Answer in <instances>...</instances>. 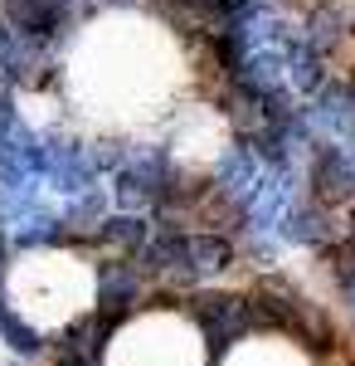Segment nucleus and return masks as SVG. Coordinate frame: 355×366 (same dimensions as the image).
I'll return each mask as SVG.
<instances>
[{
  "mask_svg": "<svg viewBox=\"0 0 355 366\" xmlns=\"http://www.w3.org/2000/svg\"><path fill=\"white\" fill-rule=\"evenodd\" d=\"M312 181H317V196L326 200V205L355 200V162L341 152V147H321V152H317V171H312Z\"/></svg>",
  "mask_w": 355,
  "mask_h": 366,
  "instance_id": "nucleus-2",
  "label": "nucleus"
},
{
  "mask_svg": "<svg viewBox=\"0 0 355 366\" xmlns=\"http://www.w3.org/2000/svg\"><path fill=\"white\" fill-rule=\"evenodd\" d=\"M195 317L210 332V352H224L229 342L248 327V298H224V293H200L195 298Z\"/></svg>",
  "mask_w": 355,
  "mask_h": 366,
  "instance_id": "nucleus-1",
  "label": "nucleus"
},
{
  "mask_svg": "<svg viewBox=\"0 0 355 366\" xmlns=\"http://www.w3.org/2000/svg\"><path fill=\"white\" fill-rule=\"evenodd\" d=\"M346 293H351V312H355V279H351V283H346Z\"/></svg>",
  "mask_w": 355,
  "mask_h": 366,
  "instance_id": "nucleus-10",
  "label": "nucleus"
},
{
  "mask_svg": "<svg viewBox=\"0 0 355 366\" xmlns=\"http://www.w3.org/2000/svg\"><path fill=\"white\" fill-rule=\"evenodd\" d=\"M54 366H98L88 352H78V347H58V357H54Z\"/></svg>",
  "mask_w": 355,
  "mask_h": 366,
  "instance_id": "nucleus-9",
  "label": "nucleus"
},
{
  "mask_svg": "<svg viewBox=\"0 0 355 366\" xmlns=\"http://www.w3.org/2000/svg\"><path fill=\"white\" fill-rule=\"evenodd\" d=\"M317 117H321V127L341 132L346 142H355V93L351 88H326L321 103H317Z\"/></svg>",
  "mask_w": 355,
  "mask_h": 366,
  "instance_id": "nucleus-5",
  "label": "nucleus"
},
{
  "mask_svg": "<svg viewBox=\"0 0 355 366\" xmlns=\"http://www.w3.org/2000/svg\"><path fill=\"white\" fill-rule=\"evenodd\" d=\"M215 181H219V191H229V196H244V200L258 191V167H253L248 147H229V152L219 157Z\"/></svg>",
  "mask_w": 355,
  "mask_h": 366,
  "instance_id": "nucleus-4",
  "label": "nucleus"
},
{
  "mask_svg": "<svg viewBox=\"0 0 355 366\" xmlns=\"http://www.w3.org/2000/svg\"><path fill=\"white\" fill-rule=\"evenodd\" d=\"M0 332H5V342H10V347H15L20 357H34V352L44 347V337H39L34 327H25V322H20L15 312L5 308V303H0Z\"/></svg>",
  "mask_w": 355,
  "mask_h": 366,
  "instance_id": "nucleus-6",
  "label": "nucleus"
},
{
  "mask_svg": "<svg viewBox=\"0 0 355 366\" xmlns=\"http://www.w3.org/2000/svg\"><path fill=\"white\" fill-rule=\"evenodd\" d=\"M103 239L108 244H122V249H132L146 239V225H141L137 215H117V220H103Z\"/></svg>",
  "mask_w": 355,
  "mask_h": 366,
  "instance_id": "nucleus-7",
  "label": "nucleus"
},
{
  "mask_svg": "<svg viewBox=\"0 0 355 366\" xmlns=\"http://www.w3.org/2000/svg\"><path fill=\"white\" fill-rule=\"evenodd\" d=\"M234 244L219 239V234H180V264L175 269H190V274H219L229 269Z\"/></svg>",
  "mask_w": 355,
  "mask_h": 366,
  "instance_id": "nucleus-3",
  "label": "nucleus"
},
{
  "mask_svg": "<svg viewBox=\"0 0 355 366\" xmlns=\"http://www.w3.org/2000/svg\"><path fill=\"white\" fill-rule=\"evenodd\" d=\"M292 84L302 93H317V84H321V59L312 54V49H297L292 54Z\"/></svg>",
  "mask_w": 355,
  "mask_h": 366,
  "instance_id": "nucleus-8",
  "label": "nucleus"
}]
</instances>
